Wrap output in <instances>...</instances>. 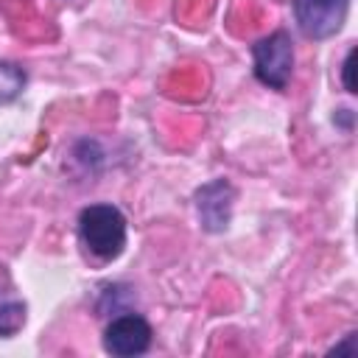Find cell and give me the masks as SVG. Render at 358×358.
Listing matches in <instances>:
<instances>
[{"mask_svg": "<svg viewBox=\"0 0 358 358\" xmlns=\"http://www.w3.org/2000/svg\"><path fill=\"white\" fill-rule=\"evenodd\" d=\"M350 11V0H294V14L305 36L327 39L333 36Z\"/></svg>", "mask_w": 358, "mask_h": 358, "instance_id": "obj_3", "label": "cell"}, {"mask_svg": "<svg viewBox=\"0 0 358 358\" xmlns=\"http://www.w3.org/2000/svg\"><path fill=\"white\" fill-rule=\"evenodd\" d=\"M252 59H255V76L266 87L271 90L288 87V78L294 70V42L285 31H274L260 42H255Z\"/></svg>", "mask_w": 358, "mask_h": 358, "instance_id": "obj_2", "label": "cell"}, {"mask_svg": "<svg viewBox=\"0 0 358 358\" xmlns=\"http://www.w3.org/2000/svg\"><path fill=\"white\" fill-rule=\"evenodd\" d=\"M25 87V70L14 62H0V103L14 101Z\"/></svg>", "mask_w": 358, "mask_h": 358, "instance_id": "obj_6", "label": "cell"}, {"mask_svg": "<svg viewBox=\"0 0 358 358\" xmlns=\"http://www.w3.org/2000/svg\"><path fill=\"white\" fill-rule=\"evenodd\" d=\"M330 352H333V355H344V352H347V355H355V352H358V336H355V333H347V338H344L341 344H336Z\"/></svg>", "mask_w": 358, "mask_h": 358, "instance_id": "obj_8", "label": "cell"}, {"mask_svg": "<svg viewBox=\"0 0 358 358\" xmlns=\"http://www.w3.org/2000/svg\"><path fill=\"white\" fill-rule=\"evenodd\" d=\"M25 322V305L17 296H0V336H14Z\"/></svg>", "mask_w": 358, "mask_h": 358, "instance_id": "obj_7", "label": "cell"}, {"mask_svg": "<svg viewBox=\"0 0 358 358\" xmlns=\"http://www.w3.org/2000/svg\"><path fill=\"white\" fill-rule=\"evenodd\" d=\"M151 347V324L137 313H123L109 322L103 333V350L117 358L143 355Z\"/></svg>", "mask_w": 358, "mask_h": 358, "instance_id": "obj_4", "label": "cell"}, {"mask_svg": "<svg viewBox=\"0 0 358 358\" xmlns=\"http://www.w3.org/2000/svg\"><path fill=\"white\" fill-rule=\"evenodd\" d=\"M352 62H355V50L347 53L344 64H341V76H344V90L347 92H355V84H352Z\"/></svg>", "mask_w": 358, "mask_h": 358, "instance_id": "obj_9", "label": "cell"}, {"mask_svg": "<svg viewBox=\"0 0 358 358\" xmlns=\"http://www.w3.org/2000/svg\"><path fill=\"white\" fill-rule=\"evenodd\" d=\"M232 201H235V190L227 179H215V182H207L204 187H199L196 190V210H199L201 227L207 232L227 229V224L232 218Z\"/></svg>", "mask_w": 358, "mask_h": 358, "instance_id": "obj_5", "label": "cell"}, {"mask_svg": "<svg viewBox=\"0 0 358 358\" xmlns=\"http://www.w3.org/2000/svg\"><path fill=\"white\" fill-rule=\"evenodd\" d=\"M78 235L95 257L115 260L126 246V218L115 204H90L78 215Z\"/></svg>", "mask_w": 358, "mask_h": 358, "instance_id": "obj_1", "label": "cell"}]
</instances>
